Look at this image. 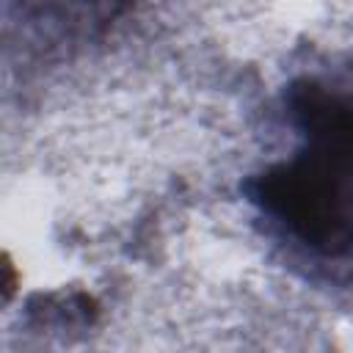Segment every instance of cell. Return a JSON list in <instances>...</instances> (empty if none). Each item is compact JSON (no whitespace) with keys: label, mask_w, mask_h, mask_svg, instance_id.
Instances as JSON below:
<instances>
[{"label":"cell","mask_w":353,"mask_h":353,"mask_svg":"<svg viewBox=\"0 0 353 353\" xmlns=\"http://www.w3.org/2000/svg\"><path fill=\"white\" fill-rule=\"evenodd\" d=\"M259 196L306 243L331 254L353 245V146L320 143L306 160L268 174Z\"/></svg>","instance_id":"cell-1"}]
</instances>
